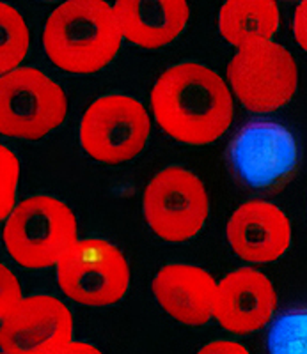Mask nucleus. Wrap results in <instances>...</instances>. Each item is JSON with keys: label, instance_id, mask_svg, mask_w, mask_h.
<instances>
[{"label": "nucleus", "instance_id": "f257e3e1", "mask_svg": "<svg viewBox=\"0 0 307 354\" xmlns=\"http://www.w3.org/2000/svg\"><path fill=\"white\" fill-rule=\"evenodd\" d=\"M158 126L174 140L207 145L229 129L235 113L233 93L218 73L195 62L164 71L151 91Z\"/></svg>", "mask_w": 307, "mask_h": 354}, {"label": "nucleus", "instance_id": "f03ea898", "mask_svg": "<svg viewBox=\"0 0 307 354\" xmlns=\"http://www.w3.org/2000/svg\"><path fill=\"white\" fill-rule=\"evenodd\" d=\"M123 32L105 0H66L46 20L43 46L62 71L89 75L118 55Z\"/></svg>", "mask_w": 307, "mask_h": 354}, {"label": "nucleus", "instance_id": "7ed1b4c3", "mask_svg": "<svg viewBox=\"0 0 307 354\" xmlns=\"http://www.w3.org/2000/svg\"><path fill=\"white\" fill-rule=\"evenodd\" d=\"M77 218L62 201L36 195L17 204L4 225V245L24 268L41 270L61 261L78 241Z\"/></svg>", "mask_w": 307, "mask_h": 354}, {"label": "nucleus", "instance_id": "20e7f679", "mask_svg": "<svg viewBox=\"0 0 307 354\" xmlns=\"http://www.w3.org/2000/svg\"><path fill=\"white\" fill-rule=\"evenodd\" d=\"M227 85L249 112L272 113L295 96L299 69L283 44L252 39L227 64Z\"/></svg>", "mask_w": 307, "mask_h": 354}, {"label": "nucleus", "instance_id": "39448f33", "mask_svg": "<svg viewBox=\"0 0 307 354\" xmlns=\"http://www.w3.org/2000/svg\"><path fill=\"white\" fill-rule=\"evenodd\" d=\"M68 100L61 85L43 71L17 68L0 77V131L37 140L62 124Z\"/></svg>", "mask_w": 307, "mask_h": 354}, {"label": "nucleus", "instance_id": "423d86ee", "mask_svg": "<svg viewBox=\"0 0 307 354\" xmlns=\"http://www.w3.org/2000/svg\"><path fill=\"white\" fill-rule=\"evenodd\" d=\"M150 133V115L141 101L125 94H109L85 110L78 138L93 160L119 165L142 153Z\"/></svg>", "mask_w": 307, "mask_h": 354}, {"label": "nucleus", "instance_id": "0eeeda50", "mask_svg": "<svg viewBox=\"0 0 307 354\" xmlns=\"http://www.w3.org/2000/svg\"><path fill=\"white\" fill-rule=\"evenodd\" d=\"M142 209L158 238L182 243L201 232L210 214V198L204 183L194 172L167 167L146 186Z\"/></svg>", "mask_w": 307, "mask_h": 354}, {"label": "nucleus", "instance_id": "6e6552de", "mask_svg": "<svg viewBox=\"0 0 307 354\" xmlns=\"http://www.w3.org/2000/svg\"><path fill=\"white\" fill-rule=\"evenodd\" d=\"M227 161L242 185L274 189L281 188L295 172L299 147L286 126L270 119H252L231 138Z\"/></svg>", "mask_w": 307, "mask_h": 354}, {"label": "nucleus", "instance_id": "1a4fd4ad", "mask_svg": "<svg viewBox=\"0 0 307 354\" xmlns=\"http://www.w3.org/2000/svg\"><path fill=\"white\" fill-rule=\"evenodd\" d=\"M57 282L85 306L118 303L130 287V268L118 246L105 239H80L55 264Z\"/></svg>", "mask_w": 307, "mask_h": 354}, {"label": "nucleus", "instance_id": "9d476101", "mask_svg": "<svg viewBox=\"0 0 307 354\" xmlns=\"http://www.w3.org/2000/svg\"><path fill=\"white\" fill-rule=\"evenodd\" d=\"M0 319L4 354H59L73 342L71 312L53 296L24 298Z\"/></svg>", "mask_w": 307, "mask_h": 354}, {"label": "nucleus", "instance_id": "9b49d317", "mask_svg": "<svg viewBox=\"0 0 307 354\" xmlns=\"http://www.w3.org/2000/svg\"><path fill=\"white\" fill-rule=\"evenodd\" d=\"M275 306L277 294L267 274L252 268H240L218 282L213 317L224 330L247 335L268 324Z\"/></svg>", "mask_w": 307, "mask_h": 354}, {"label": "nucleus", "instance_id": "f8f14e48", "mask_svg": "<svg viewBox=\"0 0 307 354\" xmlns=\"http://www.w3.org/2000/svg\"><path fill=\"white\" fill-rule=\"evenodd\" d=\"M227 241L240 259L256 264L274 262L286 254L291 243V225L277 205L249 201L238 205L226 227Z\"/></svg>", "mask_w": 307, "mask_h": 354}, {"label": "nucleus", "instance_id": "ddd939ff", "mask_svg": "<svg viewBox=\"0 0 307 354\" xmlns=\"http://www.w3.org/2000/svg\"><path fill=\"white\" fill-rule=\"evenodd\" d=\"M215 278L202 268L167 264L153 278L157 301L173 319L186 326H202L213 317Z\"/></svg>", "mask_w": 307, "mask_h": 354}, {"label": "nucleus", "instance_id": "4468645a", "mask_svg": "<svg viewBox=\"0 0 307 354\" xmlns=\"http://www.w3.org/2000/svg\"><path fill=\"white\" fill-rule=\"evenodd\" d=\"M114 12L123 37L148 50L173 43L190 17L186 0H116Z\"/></svg>", "mask_w": 307, "mask_h": 354}, {"label": "nucleus", "instance_id": "2eb2a0df", "mask_svg": "<svg viewBox=\"0 0 307 354\" xmlns=\"http://www.w3.org/2000/svg\"><path fill=\"white\" fill-rule=\"evenodd\" d=\"M279 24L275 0H227L218 12V30L236 48L252 39H272Z\"/></svg>", "mask_w": 307, "mask_h": 354}, {"label": "nucleus", "instance_id": "dca6fc26", "mask_svg": "<svg viewBox=\"0 0 307 354\" xmlns=\"http://www.w3.org/2000/svg\"><path fill=\"white\" fill-rule=\"evenodd\" d=\"M0 71H12L20 68L28 50V28L20 12L9 4H0Z\"/></svg>", "mask_w": 307, "mask_h": 354}, {"label": "nucleus", "instance_id": "f3484780", "mask_svg": "<svg viewBox=\"0 0 307 354\" xmlns=\"http://www.w3.org/2000/svg\"><path fill=\"white\" fill-rule=\"evenodd\" d=\"M270 354H307V308L290 310L272 324Z\"/></svg>", "mask_w": 307, "mask_h": 354}, {"label": "nucleus", "instance_id": "a211bd4d", "mask_svg": "<svg viewBox=\"0 0 307 354\" xmlns=\"http://www.w3.org/2000/svg\"><path fill=\"white\" fill-rule=\"evenodd\" d=\"M0 170H2V207H0V216H2V220H8L12 209L17 207L20 161L6 145L0 147Z\"/></svg>", "mask_w": 307, "mask_h": 354}, {"label": "nucleus", "instance_id": "6ab92c4d", "mask_svg": "<svg viewBox=\"0 0 307 354\" xmlns=\"http://www.w3.org/2000/svg\"><path fill=\"white\" fill-rule=\"evenodd\" d=\"M0 282H2V299H0V317H4L11 312L18 303L24 299L21 289L15 274L6 268L4 264L0 266Z\"/></svg>", "mask_w": 307, "mask_h": 354}, {"label": "nucleus", "instance_id": "aec40b11", "mask_svg": "<svg viewBox=\"0 0 307 354\" xmlns=\"http://www.w3.org/2000/svg\"><path fill=\"white\" fill-rule=\"evenodd\" d=\"M293 34L300 48L306 50L307 53V0H302L297 6L295 17H293Z\"/></svg>", "mask_w": 307, "mask_h": 354}, {"label": "nucleus", "instance_id": "412c9836", "mask_svg": "<svg viewBox=\"0 0 307 354\" xmlns=\"http://www.w3.org/2000/svg\"><path fill=\"white\" fill-rule=\"evenodd\" d=\"M198 354H251L242 344L231 340H215L199 349Z\"/></svg>", "mask_w": 307, "mask_h": 354}, {"label": "nucleus", "instance_id": "4be33fe9", "mask_svg": "<svg viewBox=\"0 0 307 354\" xmlns=\"http://www.w3.org/2000/svg\"><path fill=\"white\" fill-rule=\"evenodd\" d=\"M59 354H101V351L98 347H94L93 344L87 342H71L68 347L61 351Z\"/></svg>", "mask_w": 307, "mask_h": 354}, {"label": "nucleus", "instance_id": "5701e85b", "mask_svg": "<svg viewBox=\"0 0 307 354\" xmlns=\"http://www.w3.org/2000/svg\"><path fill=\"white\" fill-rule=\"evenodd\" d=\"M306 214H307V205H306Z\"/></svg>", "mask_w": 307, "mask_h": 354}, {"label": "nucleus", "instance_id": "b1692460", "mask_svg": "<svg viewBox=\"0 0 307 354\" xmlns=\"http://www.w3.org/2000/svg\"><path fill=\"white\" fill-rule=\"evenodd\" d=\"M2 354H4V353H2Z\"/></svg>", "mask_w": 307, "mask_h": 354}]
</instances>
